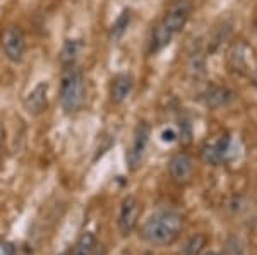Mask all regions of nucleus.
Listing matches in <instances>:
<instances>
[{"instance_id":"nucleus-1","label":"nucleus","mask_w":257,"mask_h":255,"mask_svg":"<svg viewBox=\"0 0 257 255\" xmlns=\"http://www.w3.org/2000/svg\"><path fill=\"white\" fill-rule=\"evenodd\" d=\"M190 16V2L189 0H175L161 21L155 26L149 40V53H158L168 47L170 41L175 38V35L185 26Z\"/></svg>"},{"instance_id":"nucleus-2","label":"nucleus","mask_w":257,"mask_h":255,"mask_svg":"<svg viewBox=\"0 0 257 255\" xmlns=\"http://www.w3.org/2000/svg\"><path fill=\"white\" fill-rule=\"evenodd\" d=\"M184 219L175 211H161L151 216L141 228V238L151 245H170L177 240Z\"/></svg>"},{"instance_id":"nucleus-3","label":"nucleus","mask_w":257,"mask_h":255,"mask_svg":"<svg viewBox=\"0 0 257 255\" xmlns=\"http://www.w3.org/2000/svg\"><path fill=\"white\" fill-rule=\"evenodd\" d=\"M59 101L64 113L74 115L81 112L86 103V81L84 74L76 64L64 65L60 77Z\"/></svg>"},{"instance_id":"nucleus-4","label":"nucleus","mask_w":257,"mask_h":255,"mask_svg":"<svg viewBox=\"0 0 257 255\" xmlns=\"http://www.w3.org/2000/svg\"><path fill=\"white\" fill-rule=\"evenodd\" d=\"M149 135H151V127L146 122H139L134 129L132 144L127 151V166L131 171H136L141 166V163H143L149 144Z\"/></svg>"},{"instance_id":"nucleus-5","label":"nucleus","mask_w":257,"mask_h":255,"mask_svg":"<svg viewBox=\"0 0 257 255\" xmlns=\"http://www.w3.org/2000/svg\"><path fill=\"white\" fill-rule=\"evenodd\" d=\"M2 48L6 59L12 64H21L26 52V38L19 26H7L2 33Z\"/></svg>"},{"instance_id":"nucleus-6","label":"nucleus","mask_w":257,"mask_h":255,"mask_svg":"<svg viewBox=\"0 0 257 255\" xmlns=\"http://www.w3.org/2000/svg\"><path fill=\"white\" fill-rule=\"evenodd\" d=\"M139 202L134 195H127L125 199L122 200V205H120V212H118V231L122 236H128L134 228L138 226L139 221Z\"/></svg>"},{"instance_id":"nucleus-7","label":"nucleus","mask_w":257,"mask_h":255,"mask_svg":"<svg viewBox=\"0 0 257 255\" xmlns=\"http://www.w3.org/2000/svg\"><path fill=\"white\" fill-rule=\"evenodd\" d=\"M48 88H50L48 82L41 81L26 94L23 105H24V110H26L31 117H40L43 112H47V108H48Z\"/></svg>"},{"instance_id":"nucleus-8","label":"nucleus","mask_w":257,"mask_h":255,"mask_svg":"<svg viewBox=\"0 0 257 255\" xmlns=\"http://www.w3.org/2000/svg\"><path fill=\"white\" fill-rule=\"evenodd\" d=\"M170 175L177 183H187L194 173V161L185 153H178L170 159Z\"/></svg>"},{"instance_id":"nucleus-9","label":"nucleus","mask_w":257,"mask_h":255,"mask_svg":"<svg viewBox=\"0 0 257 255\" xmlns=\"http://www.w3.org/2000/svg\"><path fill=\"white\" fill-rule=\"evenodd\" d=\"M132 88H134V79H132L131 74H117L110 82V100L120 105V103H123L128 98Z\"/></svg>"},{"instance_id":"nucleus-10","label":"nucleus","mask_w":257,"mask_h":255,"mask_svg":"<svg viewBox=\"0 0 257 255\" xmlns=\"http://www.w3.org/2000/svg\"><path fill=\"white\" fill-rule=\"evenodd\" d=\"M230 142H231L230 137H228V135H223V137H219L216 142L206 144L201 151L202 159L209 164H219L226 158L228 151H230Z\"/></svg>"},{"instance_id":"nucleus-11","label":"nucleus","mask_w":257,"mask_h":255,"mask_svg":"<svg viewBox=\"0 0 257 255\" xmlns=\"http://www.w3.org/2000/svg\"><path fill=\"white\" fill-rule=\"evenodd\" d=\"M231 100H233V93L228 88H221V86H209V88L202 93V103H204L209 110H216V108H221V106H226Z\"/></svg>"},{"instance_id":"nucleus-12","label":"nucleus","mask_w":257,"mask_h":255,"mask_svg":"<svg viewBox=\"0 0 257 255\" xmlns=\"http://www.w3.org/2000/svg\"><path fill=\"white\" fill-rule=\"evenodd\" d=\"M82 48H84V43L82 40H65L64 45H62L60 50V62L62 65H72L76 64L77 57L81 55Z\"/></svg>"},{"instance_id":"nucleus-13","label":"nucleus","mask_w":257,"mask_h":255,"mask_svg":"<svg viewBox=\"0 0 257 255\" xmlns=\"http://www.w3.org/2000/svg\"><path fill=\"white\" fill-rule=\"evenodd\" d=\"M96 245L98 243H96V236H94V233L84 231L79 238H77V241L74 243L69 255H91Z\"/></svg>"},{"instance_id":"nucleus-14","label":"nucleus","mask_w":257,"mask_h":255,"mask_svg":"<svg viewBox=\"0 0 257 255\" xmlns=\"http://www.w3.org/2000/svg\"><path fill=\"white\" fill-rule=\"evenodd\" d=\"M128 24H131V11H123L122 14L115 19V23L111 24L110 28V40L111 41H117L125 35Z\"/></svg>"},{"instance_id":"nucleus-15","label":"nucleus","mask_w":257,"mask_h":255,"mask_svg":"<svg viewBox=\"0 0 257 255\" xmlns=\"http://www.w3.org/2000/svg\"><path fill=\"white\" fill-rule=\"evenodd\" d=\"M206 235L202 233H196L187 240V243L182 248V255H199L202 252V248L206 246Z\"/></svg>"},{"instance_id":"nucleus-16","label":"nucleus","mask_w":257,"mask_h":255,"mask_svg":"<svg viewBox=\"0 0 257 255\" xmlns=\"http://www.w3.org/2000/svg\"><path fill=\"white\" fill-rule=\"evenodd\" d=\"M91 255H106V246L105 245H96Z\"/></svg>"},{"instance_id":"nucleus-17","label":"nucleus","mask_w":257,"mask_h":255,"mask_svg":"<svg viewBox=\"0 0 257 255\" xmlns=\"http://www.w3.org/2000/svg\"><path fill=\"white\" fill-rule=\"evenodd\" d=\"M2 141H4V129H2V125H0V146H2Z\"/></svg>"},{"instance_id":"nucleus-18","label":"nucleus","mask_w":257,"mask_h":255,"mask_svg":"<svg viewBox=\"0 0 257 255\" xmlns=\"http://www.w3.org/2000/svg\"><path fill=\"white\" fill-rule=\"evenodd\" d=\"M202 255H219L216 252H213V250H209V252H206V253H202Z\"/></svg>"}]
</instances>
